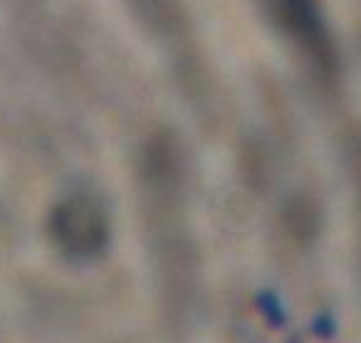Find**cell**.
Here are the masks:
<instances>
[{"label":"cell","mask_w":361,"mask_h":343,"mask_svg":"<svg viewBox=\"0 0 361 343\" xmlns=\"http://www.w3.org/2000/svg\"><path fill=\"white\" fill-rule=\"evenodd\" d=\"M277 30L300 52L312 75L322 87H334L339 75V60L331 35L319 15L317 0H262Z\"/></svg>","instance_id":"obj_1"},{"label":"cell","mask_w":361,"mask_h":343,"mask_svg":"<svg viewBox=\"0 0 361 343\" xmlns=\"http://www.w3.org/2000/svg\"><path fill=\"white\" fill-rule=\"evenodd\" d=\"M50 237L67 254L90 257L106 244L109 225L94 200L85 195L67 198L50 215Z\"/></svg>","instance_id":"obj_2"},{"label":"cell","mask_w":361,"mask_h":343,"mask_svg":"<svg viewBox=\"0 0 361 343\" xmlns=\"http://www.w3.org/2000/svg\"><path fill=\"white\" fill-rule=\"evenodd\" d=\"M282 230L297 247H305L317 235V210L307 198H295L282 210Z\"/></svg>","instance_id":"obj_3"}]
</instances>
